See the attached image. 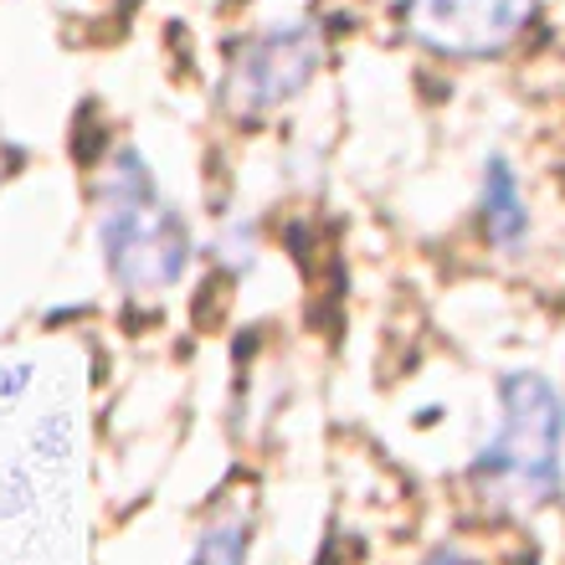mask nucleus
Here are the masks:
<instances>
[{"instance_id": "f257e3e1", "label": "nucleus", "mask_w": 565, "mask_h": 565, "mask_svg": "<svg viewBox=\"0 0 565 565\" xmlns=\"http://www.w3.org/2000/svg\"><path fill=\"white\" fill-rule=\"evenodd\" d=\"M565 412L545 375L509 371L499 381V422L473 458V483L489 504L535 509L561 489Z\"/></svg>"}, {"instance_id": "f03ea898", "label": "nucleus", "mask_w": 565, "mask_h": 565, "mask_svg": "<svg viewBox=\"0 0 565 565\" xmlns=\"http://www.w3.org/2000/svg\"><path fill=\"white\" fill-rule=\"evenodd\" d=\"M98 242H104L108 278L135 298L175 288L185 263H191V232L180 222V211L170 201H160L154 175L145 170L135 149L114 154L104 216H98Z\"/></svg>"}, {"instance_id": "7ed1b4c3", "label": "nucleus", "mask_w": 565, "mask_h": 565, "mask_svg": "<svg viewBox=\"0 0 565 565\" xmlns=\"http://www.w3.org/2000/svg\"><path fill=\"white\" fill-rule=\"evenodd\" d=\"M319 67H324V36H319L309 15L273 21L257 36H247L242 52L232 57L226 98H232L237 114H273V108L294 104Z\"/></svg>"}, {"instance_id": "20e7f679", "label": "nucleus", "mask_w": 565, "mask_h": 565, "mask_svg": "<svg viewBox=\"0 0 565 565\" xmlns=\"http://www.w3.org/2000/svg\"><path fill=\"white\" fill-rule=\"evenodd\" d=\"M540 0H406V36L437 57H493L535 15Z\"/></svg>"}, {"instance_id": "39448f33", "label": "nucleus", "mask_w": 565, "mask_h": 565, "mask_svg": "<svg viewBox=\"0 0 565 565\" xmlns=\"http://www.w3.org/2000/svg\"><path fill=\"white\" fill-rule=\"evenodd\" d=\"M483 232L499 247H520L524 232H530V206H524L520 175L509 170V160L483 164Z\"/></svg>"}, {"instance_id": "423d86ee", "label": "nucleus", "mask_w": 565, "mask_h": 565, "mask_svg": "<svg viewBox=\"0 0 565 565\" xmlns=\"http://www.w3.org/2000/svg\"><path fill=\"white\" fill-rule=\"evenodd\" d=\"M247 561V514H226L201 535L191 565H242Z\"/></svg>"}, {"instance_id": "0eeeda50", "label": "nucleus", "mask_w": 565, "mask_h": 565, "mask_svg": "<svg viewBox=\"0 0 565 565\" xmlns=\"http://www.w3.org/2000/svg\"><path fill=\"white\" fill-rule=\"evenodd\" d=\"M36 452L42 458H67V417H46L36 431Z\"/></svg>"}, {"instance_id": "6e6552de", "label": "nucleus", "mask_w": 565, "mask_h": 565, "mask_svg": "<svg viewBox=\"0 0 565 565\" xmlns=\"http://www.w3.org/2000/svg\"><path fill=\"white\" fill-rule=\"evenodd\" d=\"M422 565H478V561L473 555H462V551H452V545H443V551H431Z\"/></svg>"}, {"instance_id": "1a4fd4ad", "label": "nucleus", "mask_w": 565, "mask_h": 565, "mask_svg": "<svg viewBox=\"0 0 565 565\" xmlns=\"http://www.w3.org/2000/svg\"><path fill=\"white\" fill-rule=\"evenodd\" d=\"M26 365H11V371H0V391H6V396H15V391H26Z\"/></svg>"}]
</instances>
